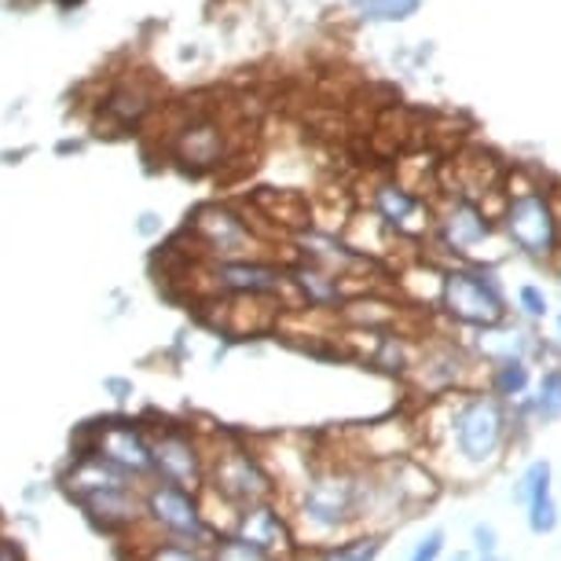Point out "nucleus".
<instances>
[{"mask_svg":"<svg viewBox=\"0 0 561 561\" xmlns=\"http://www.w3.org/2000/svg\"><path fill=\"white\" fill-rule=\"evenodd\" d=\"M430 236L451 261H481L484 247L503 239L492 209L466 195H444L440 209H433Z\"/></svg>","mask_w":561,"mask_h":561,"instance_id":"obj_4","label":"nucleus"},{"mask_svg":"<svg viewBox=\"0 0 561 561\" xmlns=\"http://www.w3.org/2000/svg\"><path fill=\"white\" fill-rule=\"evenodd\" d=\"M239 539H247V543L268 550V554H272L275 547H283V522H279V514L268 511V506H261V503H250L247 511H242Z\"/></svg>","mask_w":561,"mask_h":561,"instance_id":"obj_18","label":"nucleus"},{"mask_svg":"<svg viewBox=\"0 0 561 561\" xmlns=\"http://www.w3.org/2000/svg\"><path fill=\"white\" fill-rule=\"evenodd\" d=\"M503 203L495 214L500 236L511 250L528 261H558L561 257V209L543 184H514L503 176Z\"/></svg>","mask_w":561,"mask_h":561,"instance_id":"obj_1","label":"nucleus"},{"mask_svg":"<svg viewBox=\"0 0 561 561\" xmlns=\"http://www.w3.org/2000/svg\"><path fill=\"white\" fill-rule=\"evenodd\" d=\"M214 481L231 503H242V506L268 500V492H272V478L264 473V466L253 459L250 451H239V448L220 455Z\"/></svg>","mask_w":561,"mask_h":561,"instance_id":"obj_13","label":"nucleus"},{"mask_svg":"<svg viewBox=\"0 0 561 561\" xmlns=\"http://www.w3.org/2000/svg\"><path fill=\"white\" fill-rule=\"evenodd\" d=\"M209 279L217 290L236 294V298H272L287 287V268L264 257H239V261H214Z\"/></svg>","mask_w":561,"mask_h":561,"instance_id":"obj_10","label":"nucleus"},{"mask_svg":"<svg viewBox=\"0 0 561 561\" xmlns=\"http://www.w3.org/2000/svg\"><path fill=\"white\" fill-rule=\"evenodd\" d=\"M554 323H558V334H561V312H558V320H554Z\"/></svg>","mask_w":561,"mask_h":561,"instance_id":"obj_33","label":"nucleus"},{"mask_svg":"<svg viewBox=\"0 0 561 561\" xmlns=\"http://www.w3.org/2000/svg\"><path fill=\"white\" fill-rule=\"evenodd\" d=\"M440 550H444V533H440V528H433L430 536H422V539H419L408 561H437V558H440Z\"/></svg>","mask_w":561,"mask_h":561,"instance_id":"obj_27","label":"nucleus"},{"mask_svg":"<svg viewBox=\"0 0 561 561\" xmlns=\"http://www.w3.org/2000/svg\"><path fill=\"white\" fill-rule=\"evenodd\" d=\"M89 451H96L103 462H111L125 478H147V473H154L151 440H147L144 430L133 426V422H122V419L100 422V426L92 430Z\"/></svg>","mask_w":561,"mask_h":561,"instance_id":"obj_9","label":"nucleus"},{"mask_svg":"<svg viewBox=\"0 0 561 561\" xmlns=\"http://www.w3.org/2000/svg\"><path fill=\"white\" fill-rule=\"evenodd\" d=\"M147 111H151V92L144 84H118L111 89V96L103 100V114L118 125V129H129V125L144 122Z\"/></svg>","mask_w":561,"mask_h":561,"instance_id":"obj_17","label":"nucleus"},{"mask_svg":"<svg viewBox=\"0 0 561 561\" xmlns=\"http://www.w3.org/2000/svg\"><path fill=\"white\" fill-rule=\"evenodd\" d=\"M214 561H272L268 550L247 543V539H225V543L217 547Z\"/></svg>","mask_w":561,"mask_h":561,"instance_id":"obj_25","label":"nucleus"},{"mask_svg":"<svg viewBox=\"0 0 561 561\" xmlns=\"http://www.w3.org/2000/svg\"><path fill=\"white\" fill-rule=\"evenodd\" d=\"M192 239L203 247L214 261H239V257H261V239L257 231L239 209L231 206H220V203H209V206H198L192 225Z\"/></svg>","mask_w":561,"mask_h":561,"instance_id":"obj_5","label":"nucleus"},{"mask_svg":"<svg viewBox=\"0 0 561 561\" xmlns=\"http://www.w3.org/2000/svg\"><path fill=\"white\" fill-rule=\"evenodd\" d=\"M151 455H154V473L162 481L180 484L187 492L203 481V455H198V444L184 430L173 426L158 430V437L151 440Z\"/></svg>","mask_w":561,"mask_h":561,"instance_id":"obj_12","label":"nucleus"},{"mask_svg":"<svg viewBox=\"0 0 561 561\" xmlns=\"http://www.w3.org/2000/svg\"><path fill=\"white\" fill-rule=\"evenodd\" d=\"M517 309H522L528 320H547L550 298L543 294V287H536V283H522V287H517Z\"/></svg>","mask_w":561,"mask_h":561,"instance_id":"obj_24","label":"nucleus"},{"mask_svg":"<svg viewBox=\"0 0 561 561\" xmlns=\"http://www.w3.org/2000/svg\"><path fill=\"white\" fill-rule=\"evenodd\" d=\"M437 301L444 316H451L462 327H473V331L495 327L511 316L500 275H495L492 264L481 261H455L451 268H444Z\"/></svg>","mask_w":561,"mask_h":561,"instance_id":"obj_3","label":"nucleus"},{"mask_svg":"<svg viewBox=\"0 0 561 561\" xmlns=\"http://www.w3.org/2000/svg\"><path fill=\"white\" fill-rule=\"evenodd\" d=\"M378 550H382V543H378V539L370 536V539H359V543H353V547H334V550H327V558H323V561H375V558H378Z\"/></svg>","mask_w":561,"mask_h":561,"instance_id":"obj_26","label":"nucleus"},{"mask_svg":"<svg viewBox=\"0 0 561 561\" xmlns=\"http://www.w3.org/2000/svg\"><path fill=\"white\" fill-rule=\"evenodd\" d=\"M169 154L184 173H209V169L225 165L231 154V133L225 122L195 114L187 118L169 140Z\"/></svg>","mask_w":561,"mask_h":561,"instance_id":"obj_8","label":"nucleus"},{"mask_svg":"<svg viewBox=\"0 0 561 561\" xmlns=\"http://www.w3.org/2000/svg\"><path fill=\"white\" fill-rule=\"evenodd\" d=\"M151 561H203L195 554V550H187V547H176V543H169V547H158Z\"/></svg>","mask_w":561,"mask_h":561,"instance_id":"obj_30","label":"nucleus"},{"mask_svg":"<svg viewBox=\"0 0 561 561\" xmlns=\"http://www.w3.org/2000/svg\"><path fill=\"white\" fill-rule=\"evenodd\" d=\"M495 539L500 536H495L492 525H473V547H478L481 554H495V547H500Z\"/></svg>","mask_w":561,"mask_h":561,"instance_id":"obj_31","label":"nucleus"},{"mask_svg":"<svg viewBox=\"0 0 561 561\" xmlns=\"http://www.w3.org/2000/svg\"><path fill=\"white\" fill-rule=\"evenodd\" d=\"M370 217L378 220L393 236H430L433 225V206L426 203V192L404 184V180H378L370 187Z\"/></svg>","mask_w":561,"mask_h":561,"instance_id":"obj_6","label":"nucleus"},{"mask_svg":"<svg viewBox=\"0 0 561 561\" xmlns=\"http://www.w3.org/2000/svg\"><path fill=\"white\" fill-rule=\"evenodd\" d=\"M133 228L140 239H158L165 231V220H162V214H154V209H144V214L133 220Z\"/></svg>","mask_w":561,"mask_h":561,"instance_id":"obj_28","label":"nucleus"},{"mask_svg":"<svg viewBox=\"0 0 561 561\" xmlns=\"http://www.w3.org/2000/svg\"><path fill=\"white\" fill-rule=\"evenodd\" d=\"M359 503H364V484H356L348 473L327 470L305 484L301 514L320 533H334V528H342L359 511Z\"/></svg>","mask_w":561,"mask_h":561,"instance_id":"obj_7","label":"nucleus"},{"mask_svg":"<svg viewBox=\"0 0 561 561\" xmlns=\"http://www.w3.org/2000/svg\"><path fill=\"white\" fill-rule=\"evenodd\" d=\"M287 283H294V290L301 294L312 309H337L345 301V279L334 272L320 268L312 261H298L287 268Z\"/></svg>","mask_w":561,"mask_h":561,"instance_id":"obj_15","label":"nucleus"},{"mask_svg":"<svg viewBox=\"0 0 561 561\" xmlns=\"http://www.w3.org/2000/svg\"><path fill=\"white\" fill-rule=\"evenodd\" d=\"M455 561H466V554H459V558H455Z\"/></svg>","mask_w":561,"mask_h":561,"instance_id":"obj_34","label":"nucleus"},{"mask_svg":"<svg viewBox=\"0 0 561 561\" xmlns=\"http://www.w3.org/2000/svg\"><path fill=\"white\" fill-rule=\"evenodd\" d=\"M528 528L536 536H547L558 528V506H554V495H539V500L528 503Z\"/></svg>","mask_w":561,"mask_h":561,"instance_id":"obj_23","label":"nucleus"},{"mask_svg":"<svg viewBox=\"0 0 561 561\" xmlns=\"http://www.w3.org/2000/svg\"><path fill=\"white\" fill-rule=\"evenodd\" d=\"M353 15L367 26H393L408 23L422 12V0H345Z\"/></svg>","mask_w":561,"mask_h":561,"instance_id":"obj_19","label":"nucleus"},{"mask_svg":"<svg viewBox=\"0 0 561 561\" xmlns=\"http://www.w3.org/2000/svg\"><path fill=\"white\" fill-rule=\"evenodd\" d=\"M514 433L511 404H503L492 393H459V400L448 404V419H444V437L455 459L470 470H492L503 459L506 444Z\"/></svg>","mask_w":561,"mask_h":561,"instance_id":"obj_2","label":"nucleus"},{"mask_svg":"<svg viewBox=\"0 0 561 561\" xmlns=\"http://www.w3.org/2000/svg\"><path fill=\"white\" fill-rule=\"evenodd\" d=\"M528 389H533V364H528V356L492 359V370H489L492 397H500L503 404H517V400L528 397Z\"/></svg>","mask_w":561,"mask_h":561,"instance_id":"obj_16","label":"nucleus"},{"mask_svg":"<svg viewBox=\"0 0 561 561\" xmlns=\"http://www.w3.org/2000/svg\"><path fill=\"white\" fill-rule=\"evenodd\" d=\"M73 500L81 503V511L100 522L103 528H114V525H129L136 517V500L129 492V481H118V484H100V489H81V492H70Z\"/></svg>","mask_w":561,"mask_h":561,"instance_id":"obj_14","label":"nucleus"},{"mask_svg":"<svg viewBox=\"0 0 561 561\" xmlns=\"http://www.w3.org/2000/svg\"><path fill=\"white\" fill-rule=\"evenodd\" d=\"M375 364L389 370V375H404V370L411 367V356L400 337H378V353H375Z\"/></svg>","mask_w":561,"mask_h":561,"instance_id":"obj_22","label":"nucleus"},{"mask_svg":"<svg viewBox=\"0 0 561 561\" xmlns=\"http://www.w3.org/2000/svg\"><path fill=\"white\" fill-rule=\"evenodd\" d=\"M103 393H111L114 404H129V400L136 397V386L129 382V378L107 375V378H103Z\"/></svg>","mask_w":561,"mask_h":561,"instance_id":"obj_29","label":"nucleus"},{"mask_svg":"<svg viewBox=\"0 0 561 561\" xmlns=\"http://www.w3.org/2000/svg\"><path fill=\"white\" fill-rule=\"evenodd\" d=\"M539 495H550V462H533L528 470L522 473V481H517V489H514V500L517 503H533L539 500Z\"/></svg>","mask_w":561,"mask_h":561,"instance_id":"obj_21","label":"nucleus"},{"mask_svg":"<svg viewBox=\"0 0 561 561\" xmlns=\"http://www.w3.org/2000/svg\"><path fill=\"white\" fill-rule=\"evenodd\" d=\"M0 561H19V550L12 543H0Z\"/></svg>","mask_w":561,"mask_h":561,"instance_id":"obj_32","label":"nucleus"},{"mask_svg":"<svg viewBox=\"0 0 561 561\" xmlns=\"http://www.w3.org/2000/svg\"><path fill=\"white\" fill-rule=\"evenodd\" d=\"M514 408L522 411V415H536L539 422H558L561 419V367H547L536 386V397L517 400Z\"/></svg>","mask_w":561,"mask_h":561,"instance_id":"obj_20","label":"nucleus"},{"mask_svg":"<svg viewBox=\"0 0 561 561\" xmlns=\"http://www.w3.org/2000/svg\"><path fill=\"white\" fill-rule=\"evenodd\" d=\"M147 514L165 528L169 536L184 539V543H198L206 536V522L198 514V503L192 500V492L180 489V484H154L147 495Z\"/></svg>","mask_w":561,"mask_h":561,"instance_id":"obj_11","label":"nucleus"}]
</instances>
